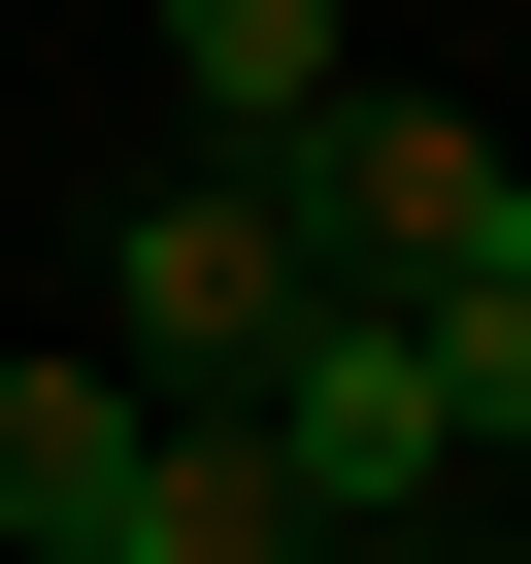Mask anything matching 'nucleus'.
I'll list each match as a JSON object with an SVG mask.
<instances>
[{"label":"nucleus","instance_id":"obj_1","mask_svg":"<svg viewBox=\"0 0 531 564\" xmlns=\"http://www.w3.org/2000/svg\"><path fill=\"white\" fill-rule=\"evenodd\" d=\"M100 333H133V399H166V432H232L266 366L333 333V265H300V199H266V166H166V199L100 232Z\"/></svg>","mask_w":531,"mask_h":564},{"label":"nucleus","instance_id":"obj_2","mask_svg":"<svg viewBox=\"0 0 531 564\" xmlns=\"http://www.w3.org/2000/svg\"><path fill=\"white\" fill-rule=\"evenodd\" d=\"M266 199H300V265H333V300H465V265L531 232V166H498L465 100H399V67H366L300 166H266Z\"/></svg>","mask_w":531,"mask_h":564},{"label":"nucleus","instance_id":"obj_3","mask_svg":"<svg viewBox=\"0 0 531 564\" xmlns=\"http://www.w3.org/2000/svg\"><path fill=\"white\" fill-rule=\"evenodd\" d=\"M232 432H266V465H300V531H399V498L465 465V399H432V333H399V300H333V333H300V366H266Z\"/></svg>","mask_w":531,"mask_h":564},{"label":"nucleus","instance_id":"obj_4","mask_svg":"<svg viewBox=\"0 0 531 564\" xmlns=\"http://www.w3.org/2000/svg\"><path fill=\"white\" fill-rule=\"evenodd\" d=\"M166 67H199V133H232V166H300V133L366 100V0H166Z\"/></svg>","mask_w":531,"mask_h":564},{"label":"nucleus","instance_id":"obj_5","mask_svg":"<svg viewBox=\"0 0 531 564\" xmlns=\"http://www.w3.org/2000/svg\"><path fill=\"white\" fill-rule=\"evenodd\" d=\"M133 432H166L133 366H0V564H67V531L133 498Z\"/></svg>","mask_w":531,"mask_h":564},{"label":"nucleus","instance_id":"obj_6","mask_svg":"<svg viewBox=\"0 0 531 564\" xmlns=\"http://www.w3.org/2000/svg\"><path fill=\"white\" fill-rule=\"evenodd\" d=\"M67 564H300V465H266V432H133V498Z\"/></svg>","mask_w":531,"mask_h":564},{"label":"nucleus","instance_id":"obj_7","mask_svg":"<svg viewBox=\"0 0 531 564\" xmlns=\"http://www.w3.org/2000/svg\"><path fill=\"white\" fill-rule=\"evenodd\" d=\"M300 564H399V531H300Z\"/></svg>","mask_w":531,"mask_h":564},{"label":"nucleus","instance_id":"obj_8","mask_svg":"<svg viewBox=\"0 0 531 564\" xmlns=\"http://www.w3.org/2000/svg\"><path fill=\"white\" fill-rule=\"evenodd\" d=\"M498 564H531V531H498Z\"/></svg>","mask_w":531,"mask_h":564}]
</instances>
